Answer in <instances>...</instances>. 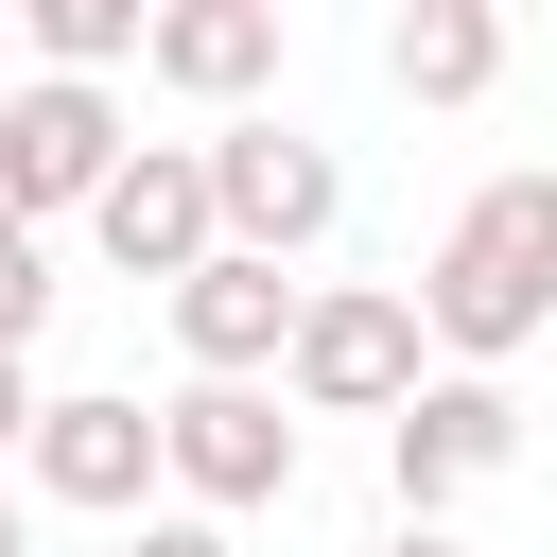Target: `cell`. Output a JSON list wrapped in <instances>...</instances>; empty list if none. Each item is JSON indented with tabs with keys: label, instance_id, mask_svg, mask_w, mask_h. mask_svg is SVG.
Instances as JSON below:
<instances>
[{
	"label": "cell",
	"instance_id": "1",
	"mask_svg": "<svg viewBox=\"0 0 557 557\" xmlns=\"http://www.w3.org/2000/svg\"><path fill=\"white\" fill-rule=\"evenodd\" d=\"M400 296H418V348H435V366L505 383V366L557 331V174H487V191L435 226V261H418Z\"/></svg>",
	"mask_w": 557,
	"mask_h": 557
},
{
	"label": "cell",
	"instance_id": "2",
	"mask_svg": "<svg viewBox=\"0 0 557 557\" xmlns=\"http://www.w3.org/2000/svg\"><path fill=\"white\" fill-rule=\"evenodd\" d=\"M435 383L418 348V296L400 278H296V348H278V400L296 418H400Z\"/></svg>",
	"mask_w": 557,
	"mask_h": 557
},
{
	"label": "cell",
	"instance_id": "3",
	"mask_svg": "<svg viewBox=\"0 0 557 557\" xmlns=\"http://www.w3.org/2000/svg\"><path fill=\"white\" fill-rule=\"evenodd\" d=\"M191 157H209V226H226L244 261H278V278H296V261H313V244L348 226V157H331V139H296L278 104H244V122H209Z\"/></svg>",
	"mask_w": 557,
	"mask_h": 557
},
{
	"label": "cell",
	"instance_id": "4",
	"mask_svg": "<svg viewBox=\"0 0 557 557\" xmlns=\"http://www.w3.org/2000/svg\"><path fill=\"white\" fill-rule=\"evenodd\" d=\"M157 487H174L191 522L296 505V400H278V383H174V400H157Z\"/></svg>",
	"mask_w": 557,
	"mask_h": 557
},
{
	"label": "cell",
	"instance_id": "5",
	"mask_svg": "<svg viewBox=\"0 0 557 557\" xmlns=\"http://www.w3.org/2000/svg\"><path fill=\"white\" fill-rule=\"evenodd\" d=\"M17 505H70V522H157V418H139V400H104V383L35 400V435H17Z\"/></svg>",
	"mask_w": 557,
	"mask_h": 557
},
{
	"label": "cell",
	"instance_id": "6",
	"mask_svg": "<svg viewBox=\"0 0 557 557\" xmlns=\"http://www.w3.org/2000/svg\"><path fill=\"white\" fill-rule=\"evenodd\" d=\"M505 470H522V400L470 383V366H435V383L383 418V487H400V522H435V505H470V487H505Z\"/></svg>",
	"mask_w": 557,
	"mask_h": 557
},
{
	"label": "cell",
	"instance_id": "7",
	"mask_svg": "<svg viewBox=\"0 0 557 557\" xmlns=\"http://www.w3.org/2000/svg\"><path fill=\"white\" fill-rule=\"evenodd\" d=\"M278 52H296L278 0H157V17H139V87H174V104H209V122H244V104L278 87Z\"/></svg>",
	"mask_w": 557,
	"mask_h": 557
},
{
	"label": "cell",
	"instance_id": "8",
	"mask_svg": "<svg viewBox=\"0 0 557 557\" xmlns=\"http://www.w3.org/2000/svg\"><path fill=\"white\" fill-rule=\"evenodd\" d=\"M87 244H104L122 278H157V296H174V278L226 244V226H209V157H191V139H122V174L87 191Z\"/></svg>",
	"mask_w": 557,
	"mask_h": 557
},
{
	"label": "cell",
	"instance_id": "9",
	"mask_svg": "<svg viewBox=\"0 0 557 557\" xmlns=\"http://www.w3.org/2000/svg\"><path fill=\"white\" fill-rule=\"evenodd\" d=\"M0 174H17V226L52 244V209L87 226V191L122 174V104L104 87H0Z\"/></svg>",
	"mask_w": 557,
	"mask_h": 557
},
{
	"label": "cell",
	"instance_id": "10",
	"mask_svg": "<svg viewBox=\"0 0 557 557\" xmlns=\"http://www.w3.org/2000/svg\"><path fill=\"white\" fill-rule=\"evenodd\" d=\"M157 313H174V366H191V383H278V348H296V278L244 261V244H209Z\"/></svg>",
	"mask_w": 557,
	"mask_h": 557
},
{
	"label": "cell",
	"instance_id": "11",
	"mask_svg": "<svg viewBox=\"0 0 557 557\" xmlns=\"http://www.w3.org/2000/svg\"><path fill=\"white\" fill-rule=\"evenodd\" d=\"M383 87L400 104H487L505 87V17L487 0H400L383 17Z\"/></svg>",
	"mask_w": 557,
	"mask_h": 557
},
{
	"label": "cell",
	"instance_id": "12",
	"mask_svg": "<svg viewBox=\"0 0 557 557\" xmlns=\"http://www.w3.org/2000/svg\"><path fill=\"white\" fill-rule=\"evenodd\" d=\"M139 17L157 0H17V52H35V87H104V70H139Z\"/></svg>",
	"mask_w": 557,
	"mask_h": 557
},
{
	"label": "cell",
	"instance_id": "13",
	"mask_svg": "<svg viewBox=\"0 0 557 557\" xmlns=\"http://www.w3.org/2000/svg\"><path fill=\"white\" fill-rule=\"evenodd\" d=\"M35 331H52V244L0 226V366H35Z\"/></svg>",
	"mask_w": 557,
	"mask_h": 557
},
{
	"label": "cell",
	"instance_id": "14",
	"mask_svg": "<svg viewBox=\"0 0 557 557\" xmlns=\"http://www.w3.org/2000/svg\"><path fill=\"white\" fill-rule=\"evenodd\" d=\"M122 557H244L226 522H191V505H157V522H122Z\"/></svg>",
	"mask_w": 557,
	"mask_h": 557
},
{
	"label": "cell",
	"instance_id": "15",
	"mask_svg": "<svg viewBox=\"0 0 557 557\" xmlns=\"http://www.w3.org/2000/svg\"><path fill=\"white\" fill-rule=\"evenodd\" d=\"M35 400H52V383H35V366H0V487H17V435H35Z\"/></svg>",
	"mask_w": 557,
	"mask_h": 557
},
{
	"label": "cell",
	"instance_id": "16",
	"mask_svg": "<svg viewBox=\"0 0 557 557\" xmlns=\"http://www.w3.org/2000/svg\"><path fill=\"white\" fill-rule=\"evenodd\" d=\"M0 557H35V505H17V487H0Z\"/></svg>",
	"mask_w": 557,
	"mask_h": 557
},
{
	"label": "cell",
	"instance_id": "17",
	"mask_svg": "<svg viewBox=\"0 0 557 557\" xmlns=\"http://www.w3.org/2000/svg\"><path fill=\"white\" fill-rule=\"evenodd\" d=\"M383 557H453V540H435V522H400V540H383Z\"/></svg>",
	"mask_w": 557,
	"mask_h": 557
},
{
	"label": "cell",
	"instance_id": "18",
	"mask_svg": "<svg viewBox=\"0 0 557 557\" xmlns=\"http://www.w3.org/2000/svg\"><path fill=\"white\" fill-rule=\"evenodd\" d=\"M0 226H17V174H0Z\"/></svg>",
	"mask_w": 557,
	"mask_h": 557
},
{
	"label": "cell",
	"instance_id": "19",
	"mask_svg": "<svg viewBox=\"0 0 557 557\" xmlns=\"http://www.w3.org/2000/svg\"><path fill=\"white\" fill-rule=\"evenodd\" d=\"M0 35H17V0H0Z\"/></svg>",
	"mask_w": 557,
	"mask_h": 557
}]
</instances>
